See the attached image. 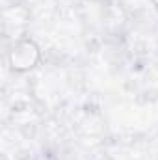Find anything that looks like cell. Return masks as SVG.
<instances>
[{
	"label": "cell",
	"instance_id": "cell-1",
	"mask_svg": "<svg viewBox=\"0 0 158 160\" xmlns=\"http://www.w3.org/2000/svg\"><path fill=\"white\" fill-rule=\"evenodd\" d=\"M41 60V48L34 39H21L17 41L9 54H7V62L11 71L15 73H26L32 71Z\"/></svg>",
	"mask_w": 158,
	"mask_h": 160
}]
</instances>
